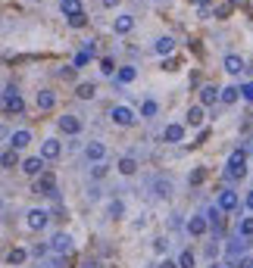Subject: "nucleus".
<instances>
[{
  "mask_svg": "<svg viewBox=\"0 0 253 268\" xmlns=\"http://www.w3.org/2000/svg\"><path fill=\"white\" fill-rule=\"evenodd\" d=\"M225 175H228V178H244V175H247V153H244V150H235V153L228 156Z\"/></svg>",
  "mask_w": 253,
  "mask_h": 268,
  "instance_id": "1",
  "label": "nucleus"
},
{
  "mask_svg": "<svg viewBox=\"0 0 253 268\" xmlns=\"http://www.w3.org/2000/svg\"><path fill=\"white\" fill-rule=\"evenodd\" d=\"M3 109H6V112H25V100L19 97L16 88H6V90H3Z\"/></svg>",
  "mask_w": 253,
  "mask_h": 268,
  "instance_id": "2",
  "label": "nucleus"
},
{
  "mask_svg": "<svg viewBox=\"0 0 253 268\" xmlns=\"http://www.w3.org/2000/svg\"><path fill=\"white\" fill-rule=\"evenodd\" d=\"M47 221H50V212H44V209H28V215H25V225L31 231H44Z\"/></svg>",
  "mask_w": 253,
  "mask_h": 268,
  "instance_id": "3",
  "label": "nucleus"
},
{
  "mask_svg": "<svg viewBox=\"0 0 253 268\" xmlns=\"http://www.w3.org/2000/svg\"><path fill=\"white\" fill-rule=\"evenodd\" d=\"M34 193H47V196H56V178L50 172L38 175V181H34Z\"/></svg>",
  "mask_w": 253,
  "mask_h": 268,
  "instance_id": "4",
  "label": "nucleus"
},
{
  "mask_svg": "<svg viewBox=\"0 0 253 268\" xmlns=\"http://www.w3.org/2000/svg\"><path fill=\"white\" fill-rule=\"evenodd\" d=\"M110 115H113V122H116V125H125V128L134 125V119H137L131 106H113V112H110Z\"/></svg>",
  "mask_w": 253,
  "mask_h": 268,
  "instance_id": "5",
  "label": "nucleus"
},
{
  "mask_svg": "<svg viewBox=\"0 0 253 268\" xmlns=\"http://www.w3.org/2000/svg\"><path fill=\"white\" fill-rule=\"evenodd\" d=\"M60 153H63V144L56 141V137H47V141L41 144V159H44V162H47V159H56Z\"/></svg>",
  "mask_w": 253,
  "mask_h": 268,
  "instance_id": "6",
  "label": "nucleus"
},
{
  "mask_svg": "<svg viewBox=\"0 0 253 268\" xmlns=\"http://www.w3.org/2000/svg\"><path fill=\"white\" fill-rule=\"evenodd\" d=\"M19 166H22V172H25V175H31V178L44 175V159L41 156H28V159H22Z\"/></svg>",
  "mask_w": 253,
  "mask_h": 268,
  "instance_id": "7",
  "label": "nucleus"
},
{
  "mask_svg": "<svg viewBox=\"0 0 253 268\" xmlns=\"http://www.w3.org/2000/svg\"><path fill=\"white\" fill-rule=\"evenodd\" d=\"M28 144H31V131H25V128L13 131V137H9V150H25Z\"/></svg>",
  "mask_w": 253,
  "mask_h": 268,
  "instance_id": "8",
  "label": "nucleus"
},
{
  "mask_svg": "<svg viewBox=\"0 0 253 268\" xmlns=\"http://www.w3.org/2000/svg\"><path fill=\"white\" fill-rule=\"evenodd\" d=\"M216 206H219V212H232V209H238V193L235 190H222Z\"/></svg>",
  "mask_w": 253,
  "mask_h": 268,
  "instance_id": "9",
  "label": "nucleus"
},
{
  "mask_svg": "<svg viewBox=\"0 0 253 268\" xmlns=\"http://www.w3.org/2000/svg\"><path fill=\"white\" fill-rule=\"evenodd\" d=\"M60 131L78 134V131H82V119H78V115H60Z\"/></svg>",
  "mask_w": 253,
  "mask_h": 268,
  "instance_id": "10",
  "label": "nucleus"
},
{
  "mask_svg": "<svg viewBox=\"0 0 253 268\" xmlns=\"http://www.w3.org/2000/svg\"><path fill=\"white\" fill-rule=\"evenodd\" d=\"M222 66H225V72H228V75H241V72H244V60H241L238 53H228Z\"/></svg>",
  "mask_w": 253,
  "mask_h": 268,
  "instance_id": "11",
  "label": "nucleus"
},
{
  "mask_svg": "<svg viewBox=\"0 0 253 268\" xmlns=\"http://www.w3.org/2000/svg\"><path fill=\"white\" fill-rule=\"evenodd\" d=\"M85 156H88L91 162H100L103 156H107V147H103L100 141H91V144L85 147Z\"/></svg>",
  "mask_w": 253,
  "mask_h": 268,
  "instance_id": "12",
  "label": "nucleus"
},
{
  "mask_svg": "<svg viewBox=\"0 0 253 268\" xmlns=\"http://www.w3.org/2000/svg\"><path fill=\"white\" fill-rule=\"evenodd\" d=\"M216 100H219V88H216V85H203L200 88V103H203V106H213Z\"/></svg>",
  "mask_w": 253,
  "mask_h": 268,
  "instance_id": "13",
  "label": "nucleus"
},
{
  "mask_svg": "<svg viewBox=\"0 0 253 268\" xmlns=\"http://www.w3.org/2000/svg\"><path fill=\"white\" fill-rule=\"evenodd\" d=\"M206 228H210V225H206V218H203V215H191L188 231H191L194 237H203V234H206Z\"/></svg>",
  "mask_w": 253,
  "mask_h": 268,
  "instance_id": "14",
  "label": "nucleus"
},
{
  "mask_svg": "<svg viewBox=\"0 0 253 268\" xmlns=\"http://www.w3.org/2000/svg\"><path fill=\"white\" fill-rule=\"evenodd\" d=\"M50 250L53 253H69V250H72V237H69V234H56L50 240Z\"/></svg>",
  "mask_w": 253,
  "mask_h": 268,
  "instance_id": "15",
  "label": "nucleus"
},
{
  "mask_svg": "<svg viewBox=\"0 0 253 268\" xmlns=\"http://www.w3.org/2000/svg\"><path fill=\"white\" fill-rule=\"evenodd\" d=\"M134 28V16H116V22H113V31L116 34H128Z\"/></svg>",
  "mask_w": 253,
  "mask_h": 268,
  "instance_id": "16",
  "label": "nucleus"
},
{
  "mask_svg": "<svg viewBox=\"0 0 253 268\" xmlns=\"http://www.w3.org/2000/svg\"><path fill=\"white\" fill-rule=\"evenodd\" d=\"M163 137H166V144H178L181 137H185V125H166Z\"/></svg>",
  "mask_w": 253,
  "mask_h": 268,
  "instance_id": "17",
  "label": "nucleus"
},
{
  "mask_svg": "<svg viewBox=\"0 0 253 268\" xmlns=\"http://www.w3.org/2000/svg\"><path fill=\"white\" fill-rule=\"evenodd\" d=\"M53 106H56V94H53V90H38V109L47 112Z\"/></svg>",
  "mask_w": 253,
  "mask_h": 268,
  "instance_id": "18",
  "label": "nucleus"
},
{
  "mask_svg": "<svg viewBox=\"0 0 253 268\" xmlns=\"http://www.w3.org/2000/svg\"><path fill=\"white\" fill-rule=\"evenodd\" d=\"M60 9H63V16H66V19H72V16H78V13H85V9H82V0H63Z\"/></svg>",
  "mask_w": 253,
  "mask_h": 268,
  "instance_id": "19",
  "label": "nucleus"
},
{
  "mask_svg": "<svg viewBox=\"0 0 253 268\" xmlns=\"http://www.w3.org/2000/svg\"><path fill=\"white\" fill-rule=\"evenodd\" d=\"M94 94H97V85H94V81H82V85L75 88V97H78V100H91Z\"/></svg>",
  "mask_w": 253,
  "mask_h": 268,
  "instance_id": "20",
  "label": "nucleus"
},
{
  "mask_svg": "<svg viewBox=\"0 0 253 268\" xmlns=\"http://www.w3.org/2000/svg\"><path fill=\"white\" fill-rule=\"evenodd\" d=\"M219 100L225 103V106H232V103L241 100V88H235V85H232V88H222V90H219Z\"/></svg>",
  "mask_w": 253,
  "mask_h": 268,
  "instance_id": "21",
  "label": "nucleus"
},
{
  "mask_svg": "<svg viewBox=\"0 0 253 268\" xmlns=\"http://www.w3.org/2000/svg\"><path fill=\"white\" fill-rule=\"evenodd\" d=\"M232 9H235V0H219V3H216V19H228L232 16Z\"/></svg>",
  "mask_w": 253,
  "mask_h": 268,
  "instance_id": "22",
  "label": "nucleus"
},
{
  "mask_svg": "<svg viewBox=\"0 0 253 268\" xmlns=\"http://www.w3.org/2000/svg\"><path fill=\"white\" fill-rule=\"evenodd\" d=\"M153 50H156L159 56H166V53H172V50H175V41H172L169 34H166V38H159V41L153 44Z\"/></svg>",
  "mask_w": 253,
  "mask_h": 268,
  "instance_id": "23",
  "label": "nucleus"
},
{
  "mask_svg": "<svg viewBox=\"0 0 253 268\" xmlns=\"http://www.w3.org/2000/svg\"><path fill=\"white\" fill-rule=\"evenodd\" d=\"M116 78L122 81V85H128V81H134V78H137V69H134V66H122L119 72H116Z\"/></svg>",
  "mask_w": 253,
  "mask_h": 268,
  "instance_id": "24",
  "label": "nucleus"
},
{
  "mask_svg": "<svg viewBox=\"0 0 253 268\" xmlns=\"http://www.w3.org/2000/svg\"><path fill=\"white\" fill-rule=\"evenodd\" d=\"M188 125H191V128L203 125V109H200V106H191V109H188Z\"/></svg>",
  "mask_w": 253,
  "mask_h": 268,
  "instance_id": "25",
  "label": "nucleus"
},
{
  "mask_svg": "<svg viewBox=\"0 0 253 268\" xmlns=\"http://www.w3.org/2000/svg\"><path fill=\"white\" fill-rule=\"evenodd\" d=\"M119 172H122V175H134V172H137V162H134L131 156H122V159H119Z\"/></svg>",
  "mask_w": 253,
  "mask_h": 268,
  "instance_id": "26",
  "label": "nucleus"
},
{
  "mask_svg": "<svg viewBox=\"0 0 253 268\" xmlns=\"http://www.w3.org/2000/svg\"><path fill=\"white\" fill-rule=\"evenodd\" d=\"M16 150H6V153H0V166H3V169H13L16 166Z\"/></svg>",
  "mask_w": 253,
  "mask_h": 268,
  "instance_id": "27",
  "label": "nucleus"
},
{
  "mask_svg": "<svg viewBox=\"0 0 253 268\" xmlns=\"http://www.w3.org/2000/svg\"><path fill=\"white\" fill-rule=\"evenodd\" d=\"M25 259H28V253H25V250H13V253L6 256V262H9V265H22Z\"/></svg>",
  "mask_w": 253,
  "mask_h": 268,
  "instance_id": "28",
  "label": "nucleus"
},
{
  "mask_svg": "<svg viewBox=\"0 0 253 268\" xmlns=\"http://www.w3.org/2000/svg\"><path fill=\"white\" fill-rule=\"evenodd\" d=\"M175 265H178V268H194V253L185 250V253L178 256V262H175Z\"/></svg>",
  "mask_w": 253,
  "mask_h": 268,
  "instance_id": "29",
  "label": "nucleus"
},
{
  "mask_svg": "<svg viewBox=\"0 0 253 268\" xmlns=\"http://www.w3.org/2000/svg\"><path fill=\"white\" fill-rule=\"evenodd\" d=\"M156 109H159L156 103H153V100H147L144 106H141V115H144V119H153V115H156Z\"/></svg>",
  "mask_w": 253,
  "mask_h": 268,
  "instance_id": "30",
  "label": "nucleus"
},
{
  "mask_svg": "<svg viewBox=\"0 0 253 268\" xmlns=\"http://www.w3.org/2000/svg\"><path fill=\"white\" fill-rule=\"evenodd\" d=\"M238 231H241V237H253V218H244L238 225Z\"/></svg>",
  "mask_w": 253,
  "mask_h": 268,
  "instance_id": "31",
  "label": "nucleus"
},
{
  "mask_svg": "<svg viewBox=\"0 0 253 268\" xmlns=\"http://www.w3.org/2000/svg\"><path fill=\"white\" fill-rule=\"evenodd\" d=\"M100 72L103 75H113V72H116V63H113L110 56H103V60H100Z\"/></svg>",
  "mask_w": 253,
  "mask_h": 268,
  "instance_id": "32",
  "label": "nucleus"
},
{
  "mask_svg": "<svg viewBox=\"0 0 253 268\" xmlns=\"http://www.w3.org/2000/svg\"><path fill=\"white\" fill-rule=\"evenodd\" d=\"M88 60H91V53H88V50L75 53V60H72V69H82V66H88Z\"/></svg>",
  "mask_w": 253,
  "mask_h": 268,
  "instance_id": "33",
  "label": "nucleus"
},
{
  "mask_svg": "<svg viewBox=\"0 0 253 268\" xmlns=\"http://www.w3.org/2000/svg\"><path fill=\"white\" fill-rule=\"evenodd\" d=\"M69 25H72V28H85V25H88V16H85V13H78V16L69 19Z\"/></svg>",
  "mask_w": 253,
  "mask_h": 268,
  "instance_id": "34",
  "label": "nucleus"
},
{
  "mask_svg": "<svg viewBox=\"0 0 253 268\" xmlns=\"http://www.w3.org/2000/svg\"><path fill=\"white\" fill-rule=\"evenodd\" d=\"M122 212H125V206H122V200H113V203H110V215H113V218H119Z\"/></svg>",
  "mask_w": 253,
  "mask_h": 268,
  "instance_id": "35",
  "label": "nucleus"
},
{
  "mask_svg": "<svg viewBox=\"0 0 253 268\" xmlns=\"http://www.w3.org/2000/svg\"><path fill=\"white\" fill-rule=\"evenodd\" d=\"M156 193H159V196H169V193H172V184H169V181H156Z\"/></svg>",
  "mask_w": 253,
  "mask_h": 268,
  "instance_id": "36",
  "label": "nucleus"
},
{
  "mask_svg": "<svg viewBox=\"0 0 253 268\" xmlns=\"http://www.w3.org/2000/svg\"><path fill=\"white\" fill-rule=\"evenodd\" d=\"M247 243H250V240H235V243H232V256L244 253V250H247Z\"/></svg>",
  "mask_w": 253,
  "mask_h": 268,
  "instance_id": "37",
  "label": "nucleus"
},
{
  "mask_svg": "<svg viewBox=\"0 0 253 268\" xmlns=\"http://www.w3.org/2000/svg\"><path fill=\"white\" fill-rule=\"evenodd\" d=\"M203 181V169H194L191 172V184H200Z\"/></svg>",
  "mask_w": 253,
  "mask_h": 268,
  "instance_id": "38",
  "label": "nucleus"
},
{
  "mask_svg": "<svg viewBox=\"0 0 253 268\" xmlns=\"http://www.w3.org/2000/svg\"><path fill=\"white\" fill-rule=\"evenodd\" d=\"M241 97H244V100H253V85H244V88H241Z\"/></svg>",
  "mask_w": 253,
  "mask_h": 268,
  "instance_id": "39",
  "label": "nucleus"
},
{
  "mask_svg": "<svg viewBox=\"0 0 253 268\" xmlns=\"http://www.w3.org/2000/svg\"><path fill=\"white\" fill-rule=\"evenodd\" d=\"M238 268H253V256H244V259L238 262Z\"/></svg>",
  "mask_w": 253,
  "mask_h": 268,
  "instance_id": "40",
  "label": "nucleus"
},
{
  "mask_svg": "<svg viewBox=\"0 0 253 268\" xmlns=\"http://www.w3.org/2000/svg\"><path fill=\"white\" fill-rule=\"evenodd\" d=\"M163 69H169V72H175V69H178V60H166V66Z\"/></svg>",
  "mask_w": 253,
  "mask_h": 268,
  "instance_id": "41",
  "label": "nucleus"
},
{
  "mask_svg": "<svg viewBox=\"0 0 253 268\" xmlns=\"http://www.w3.org/2000/svg\"><path fill=\"white\" fill-rule=\"evenodd\" d=\"M119 3H122V0H103V6H110V9H113V6H119Z\"/></svg>",
  "mask_w": 253,
  "mask_h": 268,
  "instance_id": "42",
  "label": "nucleus"
},
{
  "mask_svg": "<svg viewBox=\"0 0 253 268\" xmlns=\"http://www.w3.org/2000/svg\"><path fill=\"white\" fill-rule=\"evenodd\" d=\"M191 3H197V6L203 9V6H210V3H213V0H191Z\"/></svg>",
  "mask_w": 253,
  "mask_h": 268,
  "instance_id": "43",
  "label": "nucleus"
},
{
  "mask_svg": "<svg viewBox=\"0 0 253 268\" xmlns=\"http://www.w3.org/2000/svg\"><path fill=\"white\" fill-rule=\"evenodd\" d=\"M159 268H178V265H175V262H169V259H166V262H163V265H159Z\"/></svg>",
  "mask_w": 253,
  "mask_h": 268,
  "instance_id": "44",
  "label": "nucleus"
},
{
  "mask_svg": "<svg viewBox=\"0 0 253 268\" xmlns=\"http://www.w3.org/2000/svg\"><path fill=\"white\" fill-rule=\"evenodd\" d=\"M247 209H253V190L247 193Z\"/></svg>",
  "mask_w": 253,
  "mask_h": 268,
  "instance_id": "45",
  "label": "nucleus"
},
{
  "mask_svg": "<svg viewBox=\"0 0 253 268\" xmlns=\"http://www.w3.org/2000/svg\"><path fill=\"white\" fill-rule=\"evenodd\" d=\"M213 268H222V265H213Z\"/></svg>",
  "mask_w": 253,
  "mask_h": 268,
  "instance_id": "46",
  "label": "nucleus"
}]
</instances>
